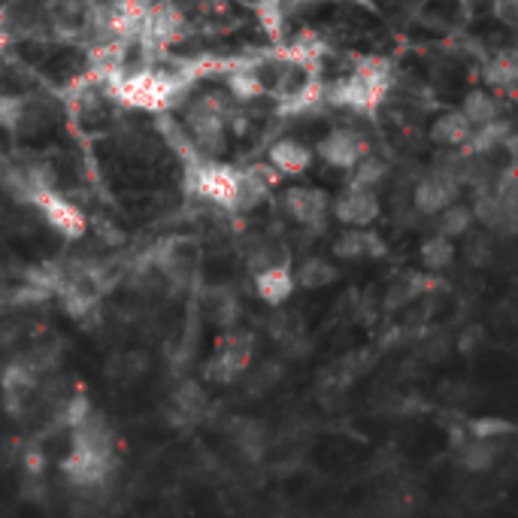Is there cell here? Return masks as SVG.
I'll list each match as a JSON object with an SVG mask.
<instances>
[{
    "mask_svg": "<svg viewBox=\"0 0 518 518\" xmlns=\"http://www.w3.org/2000/svg\"><path fill=\"white\" fill-rule=\"evenodd\" d=\"M116 458H113V437L110 428L100 419H94V412L73 428V446L70 455L61 461L64 476L79 485V488H94L103 485L107 476L113 473Z\"/></svg>",
    "mask_w": 518,
    "mask_h": 518,
    "instance_id": "1",
    "label": "cell"
},
{
    "mask_svg": "<svg viewBox=\"0 0 518 518\" xmlns=\"http://www.w3.org/2000/svg\"><path fill=\"white\" fill-rule=\"evenodd\" d=\"M352 179H349V185H355V188H376V185H382L385 182V176H388V164L382 161V158H376V155H364L352 170Z\"/></svg>",
    "mask_w": 518,
    "mask_h": 518,
    "instance_id": "26",
    "label": "cell"
},
{
    "mask_svg": "<svg viewBox=\"0 0 518 518\" xmlns=\"http://www.w3.org/2000/svg\"><path fill=\"white\" fill-rule=\"evenodd\" d=\"M467 261L473 267H485L491 261V246H488L485 237H470V243H467Z\"/></svg>",
    "mask_w": 518,
    "mask_h": 518,
    "instance_id": "36",
    "label": "cell"
},
{
    "mask_svg": "<svg viewBox=\"0 0 518 518\" xmlns=\"http://www.w3.org/2000/svg\"><path fill=\"white\" fill-rule=\"evenodd\" d=\"M355 76L370 82V85H382L388 88L391 85V61L382 58V55H367L355 64Z\"/></svg>",
    "mask_w": 518,
    "mask_h": 518,
    "instance_id": "27",
    "label": "cell"
},
{
    "mask_svg": "<svg viewBox=\"0 0 518 518\" xmlns=\"http://www.w3.org/2000/svg\"><path fill=\"white\" fill-rule=\"evenodd\" d=\"M234 443H237V452H240L246 461H261L264 452H267V431H264V425H258V422L240 419V422L234 425Z\"/></svg>",
    "mask_w": 518,
    "mask_h": 518,
    "instance_id": "21",
    "label": "cell"
},
{
    "mask_svg": "<svg viewBox=\"0 0 518 518\" xmlns=\"http://www.w3.org/2000/svg\"><path fill=\"white\" fill-rule=\"evenodd\" d=\"M252 355H255V337L246 334V331H231L228 340L219 343L216 355L206 361L203 379L216 382V385H231L249 370Z\"/></svg>",
    "mask_w": 518,
    "mask_h": 518,
    "instance_id": "5",
    "label": "cell"
},
{
    "mask_svg": "<svg viewBox=\"0 0 518 518\" xmlns=\"http://www.w3.org/2000/svg\"><path fill=\"white\" fill-rule=\"evenodd\" d=\"M255 16L261 22V28L279 40L282 28H285V10H282V0H255Z\"/></svg>",
    "mask_w": 518,
    "mask_h": 518,
    "instance_id": "28",
    "label": "cell"
},
{
    "mask_svg": "<svg viewBox=\"0 0 518 518\" xmlns=\"http://www.w3.org/2000/svg\"><path fill=\"white\" fill-rule=\"evenodd\" d=\"M282 206L285 213L309 228V231H322L328 222V210H331V197L322 188H309V185H294L282 194Z\"/></svg>",
    "mask_w": 518,
    "mask_h": 518,
    "instance_id": "7",
    "label": "cell"
},
{
    "mask_svg": "<svg viewBox=\"0 0 518 518\" xmlns=\"http://www.w3.org/2000/svg\"><path fill=\"white\" fill-rule=\"evenodd\" d=\"M515 428H512V422H506V419H491V416H485V419H473V422H467V437L470 440H500V437H509Z\"/></svg>",
    "mask_w": 518,
    "mask_h": 518,
    "instance_id": "30",
    "label": "cell"
},
{
    "mask_svg": "<svg viewBox=\"0 0 518 518\" xmlns=\"http://www.w3.org/2000/svg\"><path fill=\"white\" fill-rule=\"evenodd\" d=\"M188 185L219 206L237 210V197H240V170L219 164L216 158H200L188 167Z\"/></svg>",
    "mask_w": 518,
    "mask_h": 518,
    "instance_id": "4",
    "label": "cell"
},
{
    "mask_svg": "<svg viewBox=\"0 0 518 518\" xmlns=\"http://www.w3.org/2000/svg\"><path fill=\"white\" fill-rule=\"evenodd\" d=\"M170 406H173L170 409V422L173 425H191V422H197L203 412H206V391H203V385L194 382V379L179 382L176 391H173Z\"/></svg>",
    "mask_w": 518,
    "mask_h": 518,
    "instance_id": "14",
    "label": "cell"
},
{
    "mask_svg": "<svg viewBox=\"0 0 518 518\" xmlns=\"http://www.w3.org/2000/svg\"><path fill=\"white\" fill-rule=\"evenodd\" d=\"M331 252L340 261H361V258H385L388 255V246H385L382 234L367 225V228H346L334 240Z\"/></svg>",
    "mask_w": 518,
    "mask_h": 518,
    "instance_id": "12",
    "label": "cell"
},
{
    "mask_svg": "<svg viewBox=\"0 0 518 518\" xmlns=\"http://www.w3.org/2000/svg\"><path fill=\"white\" fill-rule=\"evenodd\" d=\"M340 279V270L334 261L322 258V255H309L300 261L297 273H294V282H300V288H309V291H316V288H325V285H334Z\"/></svg>",
    "mask_w": 518,
    "mask_h": 518,
    "instance_id": "19",
    "label": "cell"
},
{
    "mask_svg": "<svg viewBox=\"0 0 518 518\" xmlns=\"http://www.w3.org/2000/svg\"><path fill=\"white\" fill-rule=\"evenodd\" d=\"M334 216L346 228H367L379 219V197L376 188H355L349 185L334 203Z\"/></svg>",
    "mask_w": 518,
    "mask_h": 518,
    "instance_id": "10",
    "label": "cell"
},
{
    "mask_svg": "<svg viewBox=\"0 0 518 518\" xmlns=\"http://www.w3.org/2000/svg\"><path fill=\"white\" fill-rule=\"evenodd\" d=\"M473 134V125L467 122V116L461 110H452V113H443L434 125H431V140L437 146H446V149H461Z\"/></svg>",
    "mask_w": 518,
    "mask_h": 518,
    "instance_id": "18",
    "label": "cell"
},
{
    "mask_svg": "<svg viewBox=\"0 0 518 518\" xmlns=\"http://www.w3.org/2000/svg\"><path fill=\"white\" fill-rule=\"evenodd\" d=\"M515 76H518V67L512 55H497L485 64V82L494 88H512Z\"/></svg>",
    "mask_w": 518,
    "mask_h": 518,
    "instance_id": "29",
    "label": "cell"
},
{
    "mask_svg": "<svg viewBox=\"0 0 518 518\" xmlns=\"http://www.w3.org/2000/svg\"><path fill=\"white\" fill-rule=\"evenodd\" d=\"M31 203L43 213V219L49 222V228H55L61 237H67V240H82L85 237V231H88L85 213L79 210L76 203H70L64 194H58L52 185L37 188L31 194Z\"/></svg>",
    "mask_w": 518,
    "mask_h": 518,
    "instance_id": "6",
    "label": "cell"
},
{
    "mask_svg": "<svg viewBox=\"0 0 518 518\" xmlns=\"http://www.w3.org/2000/svg\"><path fill=\"white\" fill-rule=\"evenodd\" d=\"M182 31H185V22H182V13H179V10H173V7H158V10L146 13L143 34H149L152 43L170 46V43L182 40Z\"/></svg>",
    "mask_w": 518,
    "mask_h": 518,
    "instance_id": "17",
    "label": "cell"
},
{
    "mask_svg": "<svg viewBox=\"0 0 518 518\" xmlns=\"http://www.w3.org/2000/svg\"><path fill=\"white\" fill-rule=\"evenodd\" d=\"M28 113V100L19 94H0V128L16 131Z\"/></svg>",
    "mask_w": 518,
    "mask_h": 518,
    "instance_id": "31",
    "label": "cell"
},
{
    "mask_svg": "<svg viewBox=\"0 0 518 518\" xmlns=\"http://www.w3.org/2000/svg\"><path fill=\"white\" fill-rule=\"evenodd\" d=\"M461 113L467 116V122L473 128H479V125H488V122L500 119V103L488 91H470L461 103Z\"/></svg>",
    "mask_w": 518,
    "mask_h": 518,
    "instance_id": "23",
    "label": "cell"
},
{
    "mask_svg": "<svg viewBox=\"0 0 518 518\" xmlns=\"http://www.w3.org/2000/svg\"><path fill=\"white\" fill-rule=\"evenodd\" d=\"M213 306H216V322L222 325V328H231L234 322H237V316H240V300H237V294L234 291H219V297L213 300Z\"/></svg>",
    "mask_w": 518,
    "mask_h": 518,
    "instance_id": "33",
    "label": "cell"
},
{
    "mask_svg": "<svg viewBox=\"0 0 518 518\" xmlns=\"http://www.w3.org/2000/svg\"><path fill=\"white\" fill-rule=\"evenodd\" d=\"M385 91L388 88L370 85L352 73L349 79H337L334 85H325V103H334V107H340V110L373 113L379 107V100L385 97Z\"/></svg>",
    "mask_w": 518,
    "mask_h": 518,
    "instance_id": "9",
    "label": "cell"
},
{
    "mask_svg": "<svg viewBox=\"0 0 518 518\" xmlns=\"http://www.w3.org/2000/svg\"><path fill=\"white\" fill-rule=\"evenodd\" d=\"M88 416H91V400H88L85 394H76V397L67 400V406H64V412H61V422H64L67 428H76V425L85 422Z\"/></svg>",
    "mask_w": 518,
    "mask_h": 518,
    "instance_id": "34",
    "label": "cell"
},
{
    "mask_svg": "<svg viewBox=\"0 0 518 518\" xmlns=\"http://www.w3.org/2000/svg\"><path fill=\"white\" fill-rule=\"evenodd\" d=\"M476 219H473V210L467 203H458L452 200L449 206H443V210L437 213V234L455 240V237H467L473 231Z\"/></svg>",
    "mask_w": 518,
    "mask_h": 518,
    "instance_id": "20",
    "label": "cell"
},
{
    "mask_svg": "<svg viewBox=\"0 0 518 518\" xmlns=\"http://www.w3.org/2000/svg\"><path fill=\"white\" fill-rule=\"evenodd\" d=\"M94 231H97V237L107 243V246H122L125 243V234L113 225V222H94Z\"/></svg>",
    "mask_w": 518,
    "mask_h": 518,
    "instance_id": "37",
    "label": "cell"
},
{
    "mask_svg": "<svg viewBox=\"0 0 518 518\" xmlns=\"http://www.w3.org/2000/svg\"><path fill=\"white\" fill-rule=\"evenodd\" d=\"M482 340V331L479 328H473V331H467L461 340H458V352L461 355H470V352H476V343Z\"/></svg>",
    "mask_w": 518,
    "mask_h": 518,
    "instance_id": "38",
    "label": "cell"
},
{
    "mask_svg": "<svg viewBox=\"0 0 518 518\" xmlns=\"http://www.w3.org/2000/svg\"><path fill=\"white\" fill-rule=\"evenodd\" d=\"M228 91L240 100V103H249V100H258L267 85L264 79L258 76V70H252L249 64H237L228 70Z\"/></svg>",
    "mask_w": 518,
    "mask_h": 518,
    "instance_id": "22",
    "label": "cell"
},
{
    "mask_svg": "<svg viewBox=\"0 0 518 518\" xmlns=\"http://www.w3.org/2000/svg\"><path fill=\"white\" fill-rule=\"evenodd\" d=\"M282 379V364H276V361H270V364H261L252 376H249V385H246V391L252 394V397H258V394H264L267 388H273L276 382Z\"/></svg>",
    "mask_w": 518,
    "mask_h": 518,
    "instance_id": "32",
    "label": "cell"
},
{
    "mask_svg": "<svg viewBox=\"0 0 518 518\" xmlns=\"http://www.w3.org/2000/svg\"><path fill=\"white\" fill-rule=\"evenodd\" d=\"M107 82L122 103L137 110H167L191 85L182 73H155V70H140L131 76L113 73Z\"/></svg>",
    "mask_w": 518,
    "mask_h": 518,
    "instance_id": "2",
    "label": "cell"
},
{
    "mask_svg": "<svg viewBox=\"0 0 518 518\" xmlns=\"http://www.w3.org/2000/svg\"><path fill=\"white\" fill-rule=\"evenodd\" d=\"M22 470H25V476H43V473H46V455H43V449H40L37 443L25 449V455H22Z\"/></svg>",
    "mask_w": 518,
    "mask_h": 518,
    "instance_id": "35",
    "label": "cell"
},
{
    "mask_svg": "<svg viewBox=\"0 0 518 518\" xmlns=\"http://www.w3.org/2000/svg\"><path fill=\"white\" fill-rule=\"evenodd\" d=\"M458 191H461V182L452 173V167L434 170L412 188V206H416V213H422V216H437L443 206L458 200Z\"/></svg>",
    "mask_w": 518,
    "mask_h": 518,
    "instance_id": "8",
    "label": "cell"
},
{
    "mask_svg": "<svg viewBox=\"0 0 518 518\" xmlns=\"http://www.w3.org/2000/svg\"><path fill=\"white\" fill-rule=\"evenodd\" d=\"M458 449H461V467L470 473H485L497 461V449L491 446V440H467Z\"/></svg>",
    "mask_w": 518,
    "mask_h": 518,
    "instance_id": "25",
    "label": "cell"
},
{
    "mask_svg": "<svg viewBox=\"0 0 518 518\" xmlns=\"http://www.w3.org/2000/svg\"><path fill=\"white\" fill-rule=\"evenodd\" d=\"M322 107H325V82L309 79V82H300L291 94L282 97L279 116H306V113H316Z\"/></svg>",
    "mask_w": 518,
    "mask_h": 518,
    "instance_id": "16",
    "label": "cell"
},
{
    "mask_svg": "<svg viewBox=\"0 0 518 518\" xmlns=\"http://www.w3.org/2000/svg\"><path fill=\"white\" fill-rule=\"evenodd\" d=\"M228 119H231V107L222 94H203L185 110V131L191 137L194 152H200V158H216L225 152Z\"/></svg>",
    "mask_w": 518,
    "mask_h": 518,
    "instance_id": "3",
    "label": "cell"
},
{
    "mask_svg": "<svg viewBox=\"0 0 518 518\" xmlns=\"http://www.w3.org/2000/svg\"><path fill=\"white\" fill-rule=\"evenodd\" d=\"M358 4H367V0H358Z\"/></svg>",
    "mask_w": 518,
    "mask_h": 518,
    "instance_id": "39",
    "label": "cell"
},
{
    "mask_svg": "<svg viewBox=\"0 0 518 518\" xmlns=\"http://www.w3.org/2000/svg\"><path fill=\"white\" fill-rule=\"evenodd\" d=\"M419 258H422V264H425L431 273L446 270V267L455 261V243H452L449 237H443V234H434V237H428V240L422 243Z\"/></svg>",
    "mask_w": 518,
    "mask_h": 518,
    "instance_id": "24",
    "label": "cell"
},
{
    "mask_svg": "<svg viewBox=\"0 0 518 518\" xmlns=\"http://www.w3.org/2000/svg\"><path fill=\"white\" fill-rule=\"evenodd\" d=\"M294 270L288 264H267L255 270V291L264 303L270 306H282L291 294H294Z\"/></svg>",
    "mask_w": 518,
    "mask_h": 518,
    "instance_id": "13",
    "label": "cell"
},
{
    "mask_svg": "<svg viewBox=\"0 0 518 518\" xmlns=\"http://www.w3.org/2000/svg\"><path fill=\"white\" fill-rule=\"evenodd\" d=\"M267 161L282 173V176H300L309 170V164H313V149L303 146L300 140H276L267 152Z\"/></svg>",
    "mask_w": 518,
    "mask_h": 518,
    "instance_id": "15",
    "label": "cell"
},
{
    "mask_svg": "<svg viewBox=\"0 0 518 518\" xmlns=\"http://www.w3.org/2000/svg\"><path fill=\"white\" fill-rule=\"evenodd\" d=\"M319 158L325 161V164H331V167H337V170H352L367 152H370V146H367V140L358 134V131H346V128H337V131H331L322 143H319Z\"/></svg>",
    "mask_w": 518,
    "mask_h": 518,
    "instance_id": "11",
    "label": "cell"
}]
</instances>
